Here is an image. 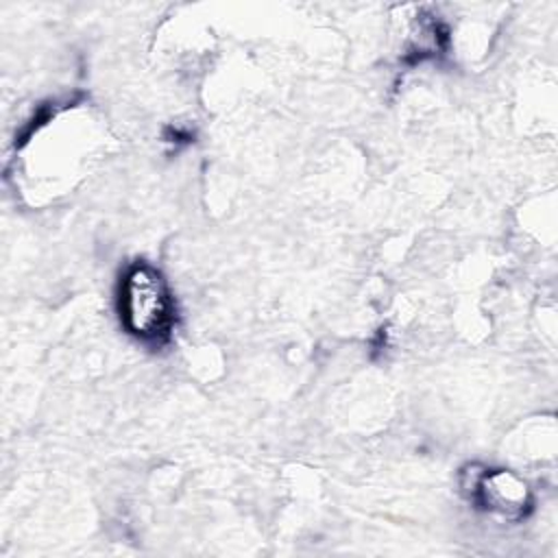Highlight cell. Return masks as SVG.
Wrapping results in <instances>:
<instances>
[{
	"instance_id": "cell-1",
	"label": "cell",
	"mask_w": 558,
	"mask_h": 558,
	"mask_svg": "<svg viewBox=\"0 0 558 558\" xmlns=\"http://www.w3.org/2000/svg\"><path fill=\"white\" fill-rule=\"evenodd\" d=\"M120 314L126 329L146 342L168 338L174 325V299L161 272L150 264H133L120 288Z\"/></svg>"
},
{
	"instance_id": "cell-2",
	"label": "cell",
	"mask_w": 558,
	"mask_h": 558,
	"mask_svg": "<svg viewBox=\"0 0 558 558\" xmlns=\"http://www.w3.org/2000/svg\"><path fill=\"white\" fill-rule=\"evenodd\" d=\"M466 490L477 506L506 519H519L530 506L527 484L512 471L504 469H484L473 473Z\"/></svg>"
}]
</instances>
